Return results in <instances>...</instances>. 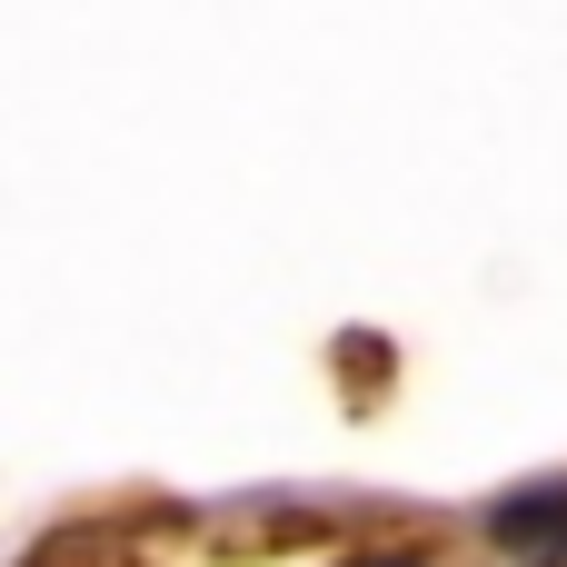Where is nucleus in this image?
<instances>
[{"instance_id":"2","label":"nucleus","mask_w":567,"mask_h":567,"mask_svg":"<svg viewBox=\"0 0 567 567\" xmlns=\"http://www.w3.org/2000/svg\"><path fill=\"white\" fill-rule=\"evenodd\" d=\"M369 567H419V558H369Z\"/></svg>"},{"instance_id":"1","label":"nucleus","mask_w":567,"mask_h":567,"mask_svg":"<svg viewBox=\"0 0 567 567\" xmlns=\"http://www.w3.org/2000/svg\"><path fill=\"white\" fill-rule=\"evenodd\" d=\"M488 538L518 567H567V478H528V488L488 498Z\"/></svg>"}]
</instances>
